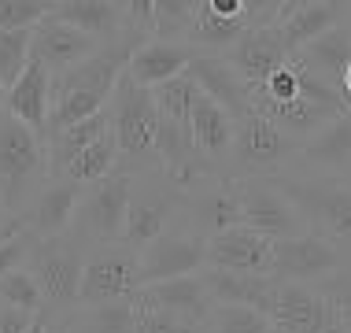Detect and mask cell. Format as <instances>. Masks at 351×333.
<instances>
[{"label": "cell", "instance_id": "cell-18", "mask_svg": "<svg viewBox=\"0 0 351 333\" xmlns=\"http://www.w3.org/2000/svg\"><path fill=\"white\" fill-rule=\"evenodd\" d=\"M141 297L148 303H159V308H170L178 315L193 319V322H204L211 319V308H215V297L207 289L204 278H193V274H182V278H163V282H148L141 285Z\"/></svg>", "mask_w": 351, "mask_h": 333}, {"label": "cell", "instance_id": "cell-39", "mask_svg": "<svg viewBox=\"0 0 351 333\" xmlns=\"http://www.w3.org/2000/svg\"><path fill=\"white\" fill-rule=\"evenodd\" d=\"M37 315H30V311H19V308H0V333H23L26 326H30Z\"/></svg>", "mask_w": 351, "mask_h": 333}, {"label": "cell", "instance_id": "cell-47", "mask_svg": "<svg viewBox=\"0 0 351 333\" xmlns=\"http://www.w3.org/2000/svg\"><path fill=\"white\" fill-rule=\"evenodd\" d=\"M49 333H63V330H49Z\"/></svg>", "mask_w": 351, "mask_h": 333}, {"label": "cell", "instance_id": "cell-1", "mask_svg": "<svg viewBox=\"0 0 351 333\" xmlns=\"http://www.w3.org/2000/svg\"><path fill=\"white\" fill-rule=\"evenodd\" d=\"M49 170L45 137L30 130L23 119H15L8 108H0V196L8 215H15Z\"/></svg>", "mask_w": 351, "mask_h": 333}, {"label": "cell", "instance_id": "cell-10", "mask_svg": "<svg viewBox=\"0 0 351 333\" xmlns=\"http://www.w3.org/2000/svg\"><path fill=\"white\" fill-rule=\"evenodd\" d=\"M296 211L307 222L322 226L333 237H351V185H322V182H292L281 185Z\"/></svg>", "mask_w": 351, "mask_h": 333}, {"label": "cell", "instance_id": "cell-14", "mask_svg": "<svg viewBox=\"0 0 351 333\" xmlns=\"http://www.w3.org/2000/svg\"><path fill=\"white\" fill-rule=\"evenodd\" d=\"M93 52H97V37L78 30V26H71V23H63L56 15H45L34 26V60H41L52 74L89 60Z\"/></svg>", "mask_w": 351, "mask_h": 333}, {"label": "cell", "instance_id": "cell-9", "mask_svg": "<svg viewBox=\"0 0 351 333\" xmlns=\"http://www.w3.org/2000/svg\"><path fill=\"white\" fill-rule=\"evenodd\" d=\"M340 266V252L315 233H289L274 241V278L311 282L326 278Z\"/></svg>", "mask_w": 351, "mask_h": 333}, {"label": "cell", "instance_id": "cell-35", "mask_svg": "<svg viewBox=\"0 0 351 333\" xmlns=\"http://www.w3.org/2000/svg\"><path fill=\"white\" fill-rule=\"evenodd\" d=\"M196 8H200V0H156L152 4V30L159 37H174V34L193 30Z\"/></svg>", "mask_w": 351, "mask_h": 333}, {"label": "cell", "instance_id": "cell-24", "mask_svg": "<svg viewBox=\"0 0 351 333\" xmlns=\"http://www.w3.org/2000/svg\"><path fill=\"white\" fill-rule=\"evenodd\" d=\"M207 289H211L215 303H248V308H259L263 311V300H267L270 285H274V274H237V271H211L204 274Z\"/></svg>", "mask_w": 351, "mask_h": 333}, {"label": "cell", "instance_id": "cell-12", "mask_svg": "<svg viewBox=\"0 0 351 333\" xmlns=\"http://www.w3.org/2000/svg\"><path fill=\"white\" fill-rule=\"evenodd\" d=\"M241 218L252 230H263L270 237H289V233H296L303 215L296 211V204L289 200V193L281 185L248 182V185H241Z\"/></svg>", "mask_w": 351, "mask_h": 333}, {"label": "cell", "instance_id": "cell-23", "mask_svg": "<svg viewBox=\"0 0 351 333\" xmlns=\"http://www.w3.org/2000/svg\"><path fill=\"white\" fill-rule=\"evenodd\" d=\"M340 19H344V4H340V0H326V4L303 8V12L281 19V23H274V26H278L281 41L289 45V52L296 56L307 41H315V37H322L326 30H333Z\"/></svg>", "mask_w": 351, "mask_h": 333}, {"label": "cell", "instance_id": "cell-34", "mask_svg": "<svg viewBox=\"0 0 351 333\" xmlns=\"http://www.w3.org/2000/svg\"><path fill=\"white\" fill-rule=\"evenodd\" d=\"M0 303H8V308H19V311H30L37 315L41 311V285L30 271H23V266H15V271H8L4 278H0Z\"/></svg>", "mask_w": 351, "mask_h": 333}, {"label": "cell", "instance_id": "cell-41", "mask_svg": "<svg viewBox=\"0 0 351 333\" xmlns=\"http://www.w3.org/2000/svg\"><path fill=\"white\" fill-rule=\"evenodd\" d=\"M315 4H326V0H285L278 23H281V19H289V15H296V12H303V8H315Z\"/></svg>", "mask_w": 351, "mask_h": 333}, {"label": "cell", "instance_id": "cell-38", "mask_svg": "<svg viewBox=\"0 0 351 333\" xmlns=\"http://www.w3.org/2000/svg\"><path fill=\"white\" fill-rule=\"evenodd\" d=\"M326 297H329V303H333L340 326L351 330V282L348 285H337V289H326Z\"/></svg>", "mask_w": 351, "mask_h": 333}, {"label": "cell", "instance_id": "cell-30", "mask_svg": "<svg viewBox=\"0 0 351 333\" xmlns=\"http://www.w3.org/2000/svg\"><path fill=\"white\" fill-rule=\"evenodd\" d=\"M152 97H156L159 115H167V119H174V122H182V126H189L193 108H196V100H200V85L189 78V74H178V78L156 85V89H152Z\"/></svg>", "mask_w": 351, "mask_h": 333}, {"label": "cell", "instance_id": "cell-33", "mask_svg": "<svg viewBox=\"0 0 351 333\" xmlns=\"http://www.w3.org/2000/svg\"><path fill=\"white\" fill-rule=\"evenodd\" d=\"M211 330L215 333H267L270 319L259 308H248V303H215Z\"/></svg>", "mask_w": 351, "mask_h": 333}, {"label": "cell", "instance_id": "cell-6", "mask_svg": "<svg viewBox=\"0 0 351 333\" xmlns=\"http://www.w3.org/2000/svg\"><path fill=\"white\" fill-rule=\"evenodd\" d=\"M82 271L85 260L78 252V244L63 241L60 237H37L30 249V274L41 285V297L52 308H71L78 303L82 292Z\"/></svg>", "mask_w": 351, "mask_h": 333}, {"label": "cell", "instance_id": "cell-28", "mask_svg": "<svg viewBox=\"0 0 351 333\" xmlns=\"http://www.w3.org/2000/svg\"><path fill=\"white\" fill-rule=\"evenodd\" d=\"M130 308H134V333H204L200 322L178 315L170 308H159V303H148L141 292L130 297Z\"/></svg>", "mask_w": 351, "mask_h": 333}, {"label": "cell", "instance_id": "cell-37", "mask_svg": "<svg viewBox=\"0 0 351 333\" xmlns=\"http://www.w3.org/2000/svg\"><path fill=\"white\" fill-rule=\"evenodd\" d=\"M281 8L285 0H244V19H248V26H274Z\"/></svg>", "mask_w": 351, "mask_h": 333}, {"label": "cell", "instance_id": "cell-4", "mask_svg": "<svg viewBox=\"0 0 351 333\" xmlns=\"http://www.w3.org/2000/svg\"><path fill=\"white\" fill-rule=\"evenodd\" d=\"M130 174H115L111 170L108 178L93 182L89 193H82L78 215H74V230H78L82 241L93 244H111L122 241V230H126V211H130Z\"/></svg>", "mask_w": 351, "mask_h": 333}, {"label": "cell", "instance_id": "cell-8", "mask_svg": "<svg viewBox=\"0 0 351 333\" xmlns=\"http://www.w3.org/2000/svg\"><path fill=\"white\" fill-rule=\"evenodd\" d=\"M233 152H237V163L248 174H267L285 156H292V133H285L263 111H248L244 119H237Z\"/></svg>", "mask_w": 351, "mask_h": 333}, {"label": "cell", "instance_id": "cell-2", "mask_svg": "<svg viewBox=\"0 0 351 333\" xmlns=\"http://www.w3.org/2000/svg\"><path fill=\"white\" fill-rule=\"evenodd\" d=\"M111 130L119 141V156L126 159H145L156 156V130H159V108L152 89L137 85L126 71L119 74L115 89H111Z\"/></svg>", "mask_w": 351, "mask_h": 333}, {"label": "cell", "instance_id": "cell-45", "mask_svg": "<svg viewBox=\"0 0 351 333\" xmlns=\"http://www.w3.org/2000/svg\"><path fill=\"white\" fill-rule=\"evenodd\" d=\"M4 100H8V89H4V82H0V108H4Z\"/></svg>", "mask_w": 351, "mask_h": 333}, {"label": "cell", "instance_id": "cell-42", "mask_svg": "<svg viewBox=\"0 0 351 333\" xmlns=\"http://www.w3.org/2000/svg\"><path fill=\"white\" fill-rule=\"evenodd\" d=\"M23 333H49V326H45V319H34L30 326H26Z\"/></svg>", "mask_w": 351, "mask_h": 333}, {"label": "cell", "instance_id": "cell-3", "mask_svg": "<svg viewBox=\"0 0 351 333\" xmlns=\"http://www.w3.org/2000/svg\"><path fill=\"white\" fill-rule=\"evenodd\" d=\"M141 285H145V278H141V252L126 241L115 249V241H111L108 249H100L93 260H85L78 303L97 308V303L130 300Z\"/></svg>", "mask_w": 351, "mask_h": 333}, {"label": "cell", "instance_id": "cell-27", "mask_svg": "<svg viewBox=\"0 0 351 333\" xmlns=\"http://www.w3.org/2000/svg\"><path fill=\"white\" fill-rule=\"evenodd\" d=\"M167 215H170V204L167 200H156V196H130V211H126V230H122V241L141 249L148 244L152 237L163 233L167 226Z\"/></svg>", "mask_w": 351, "mask_h": 333}, {"label": "cell", "instance_id": "cell-17", "mask_svg": "<svg viewBox=\"0 0 351 333\" xmlns=\"http://www.w3.org/2000/svg\"><path fill=\"white\" fill-rule=\"evenodd\" d=\"M82 204V182L74 178H52L49 185L37 193L34 207H30V230L34 237H60L71 230L74 215Z\"/></svg>", "mask_w": 351, "mask_h": 333}, {"label": "cell", "instance_id": "cell-40", "mask_svg": "<svg viewBox=\"0 0 351 333\" xmlns=\"http://www.w3.org/2000/svg\"><path fill=\"white\" fill-rule=\"evenodd\" d=\"M152 4L156 0H126V15L134 30H152Z\"/></svg>", "mask_w": 351, "mask_h": 333}, {"label": "cell", "instance_id": "cell-43", "mask_svg": "<svg viewBox=\"0 0 351 333\" xmlns=\"http://www.w3.org/2000/svg\"><path fill=\"white\" fill-rule=\"evenodd\" d=\"M344 97L351 100V60H348V71H344Z\"/></svg>", "mask_w": 351, "mask_h": 333}, {"label": "cell", "instance_id": "cell-22", "mask_svg": "<svg viewBox=\"0 0 351 333\" xmlns=\"http://www.w3.org/2000/svg\"><path fill=\"white\" fill-rule=\"evenodd\" d=\"M49 15L63 19V23L78 26L93 37H115L122 30L119 0H56Z\"/></svg>", "mask_w": 351, "mask_h": 333}, {"label": "cell", "instance_id": "cell-31", "mask_svg": "<svg viewBox=\"0 0 351 333\" xmlns=\"http://www.w3.org/2000/svg\"><path fill=\"white\" fill-rule=\"evenodd\" d=\"M30 56H34V26L0 30V82H4V89H12L19 82Z\"/></svg>", "mask_w": 351, "mask_h": 333}, {"label": "cell", "instance_id": "cell-48", "mask_svg": "<svg viewBox=\"0 0 351 333\" xmlns=\"http://www.w3.org/2000/svg\"><path fill=\"white\" fill-rule=\"evenodd\" d=\"M340 333H351V330H340Z\"/></svg>", "mask_w": 351, "mask_h": 333}, {"label": "cell", "instance_id": "cell-13", "mask_svg": "<svg viewBox=\"0 0 351 333\" xmlns=\"http://www.w3.org/2000/svg\"><path fill=\"white\" fill-rule=\"evenodd\" d=\"M185 74L200 85L204 97L218 100L226 111H230L233 119H244L252 111V85L237 74V67L230 60H222V56H200L196 52L193 60H189Z\"/></svg>", "mask_w": 351, "mask_h": 333}, {"label": "cell", "instance_id": "cell-20", "mask_svg": "<svg viewBox=\"0 0 351 333\" xmlns=\"http://www.w3.org/2000/svg\"><path fill=\"white\" fill-rule=\"evenodd\" d=\"M296 60L307 67L311 74H318L322 82L337 85V89L344 93V71H348V60H351V30L337 23L333 30H326L322 37L303 45L296 52Z\"/></svg>", "mask_w": 351, "mask_h": 333}, {"label": "cell", "instance_id": "cell-29", "mask_svg": "<svg viewBox=\"0 0 351 333\" xmlns=\"http://www.w3.org/2000/svg\"><path fill=\"white\" fill-rule=\"evenodd\" d=\"M200 222L207 226L211 233H222L230 226H241V185H218L211 193H204L200 207H196Z\"/></svg>", "mask_w": 351, "mask_h": 333}, {"label": "cell", "instance_id": "cell-46", "mask_svg": "<svg viewBox=\"0 0 351 333\" xmlns=\"http://www.w3.org/2000/svg\"><path fill=\"white\" fill-rule=\"evenodd\" d=\"M267 333H289V330H285V326H274V322H270V330Z\"/></svg>", "mask_w": 351, "mask_h": 333}, {"label": "cell", "instance_id": "cell-16", "mask_svg": "<svg viewBox=\"0 0 351 333\" xmlns=\"http://www.w3.org/2000/svg\"><path fill=\"white\" fill-rule=\"evenodd\" d=\"M4 108L15 119H23L30 130H37L41 137H49V115H52V71L41 60L26 63V71L19 74V82L8 89Z\"/></svg>", "mask_w": 351, "mask_h": 333}, {"label": "cell", "instance_id": "cell-11", "mask_svg": "<svg viewBox=\"0 0 351 333\" xmlns=\"http://www.w3.org/2000/svg\"><path fill=\"white\" fill-rule=\"evenodd\" d=\"M207 263V244L200 237L185 233H159L148 244H141V278L163 282V278H182V274H196Z\"/></svg>", "mask_w": 351, "mask_h": 333}, {"label": "cell", "instance_id": "cell-25", "mask_svg": "<svg viewBox=\"0 0 351 333\" xmlns=\"http://www.w3.org/2000/svg\"><path fill=\"white\" fill-rule=\"evenodd\" d=\"M303 156L326 170H351V111L326 122L315 137L303 145Z\"/></svg>", "mask_w": 351, "mask_h": 333}, {"label": "cell", "instance_id": "cell-26", "mask_svg": "<svg viewBox=\"0 0 351 333\" xmlns=\"http://www.w3.org/2000/svg\"><path fill=\"white\" fill-rule=\"evenodd\" d=\"M115 159H119V141H115V130H108V133H100L93 145H85L60 178H74V182H82V185H93V182H100V178H108L111 170H115Z\"/></svg>", "mask_w": 351, "mask_h": 333}, {"label": "cell", "instance_id": "cell-19", "mask_svg": "<svg viewBox=\"0 0 351 333\" xmlns=\"http://www.w3.org/2000/svg\"><path fill=\"white\" fill-rule=\"evenodd\" d=\"M193 49H185V45H174L167 41V37H159V41H148V45H137L134 52H130V63H126V74L134 78L137 85H145V89H156V85H163L170 78H178V74H185L189 60H193Z\"/></svg>", "mask_w": 351, "mask_h": 333}, {"label": "cell", "instance_id": "cell-5", "mask_svg": "<svg viewBox=\"0 0 351 333\" xmlns=\"http://www.w3.org/2000/svg\"><path fill=\"white\" fill-rule=\"evenodd\" d=\"M263 315L274 326H285L289 333H340L344 330L326 292L318 297V292L303 289L300 282H285V278H274L267 300H263Z\"/></svg>", "mask_w": 351, "mask_h": 333}, {"label": "cell", "instance_id": "cell-44", "mask_svg": "<svg viewBox=\"0 0 351 333\" xmlns=\"http://www.w3.org/2000/svg\"><path fill=\"white\" fill-rule=\"evenodd\" d=\"M4 218H8V207H4V196H0V230H4V226H8Z\"/></svg>", "mask_w": 351, "mask_h": 333}, {"label": "cell", "instance_id": "cell-7", "mask_svg": "<svg viewBox=\"0 0 351 333\" xmlns=\"http://www.w3.org/2000/svg\"><path fill=\"white\" fill-rule=\"evenodd\" d=\"M274 241L278 237L252 230V226H230L222 233H211L207 241V263L218 271L237 274H274Z\"/></svg>", "mask_w": 351, "mask_h": 333}, {"label": "cell", "instance_id": "cell-15", "mask_svg": "<svg viewBox=\"0 0 351 333\" xmlns=\"http://www.w3.org/2000/svg\"><path fill=\"white\" fill-rule=\"evenodd\" d=\"M285 60H292L289 45L281 41L278 26H248L237 41L230 45V63L237 67L248 85L263 82L270 71H278Z\"/></svg>", "mask_w": 351, "mask_h": 333}, {"label": "cell", "instance_id": "cell-21", "mask_svg": "<svg viewBox=\"0 0 351 333\" xmlns=\"http://www.w3.org/2000/svg\"><path fill=\"white\" fill-rule=\"evenodd\" d=\"M189 133H193V145L200 148V156H226L233 148L237 119L218 100L200 93V100L193 108V119H189Z\"/></svg>", "mask_w": 351, "mask_h": 333}, {"label": "cell", "instance_id": "cell-36", "mask_svg": "<svg viewBox=\"0 0 351 333\" xmlns=\"http://www.w3.org/2000/svg\"><path fill=\"white\" fill-rule=\"evenodd\" d=\"M56 0H0V30H15V26H37L52 12Z\"/></svg>", "mask_w": 351, "mask_h": 333}, {"label": "cell", "instance_id": "cell-32", "mask_svg": "<svg viewBox=\"0 0 351 333\" xmlns=\"http://www.w3.org/2000/svg\"><path fill=\"white\" fill-rule=\"evenodd\" d=\"M248 30V19L244 15H215L211 8H196V19H193V34L200 37L204 45L211 49H230V45Z\"/></svg>", "mask_w": 351, "mask_h": 333}]
</instances>
